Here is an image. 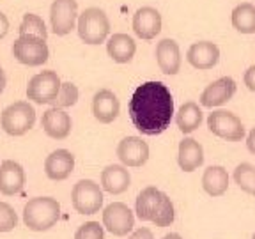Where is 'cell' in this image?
Instances as JSON below:
<instances>
[{
  "instance_id": "cell-1",
  "label": "cell",
  "mask_w": 255,
  "mask_h": 239,
  "mask_svg": "<svg viewBox=\"0 0 255 239\" xmlns=\"http://www.w3.org/2000/svg\"><path fill=\"white\" fill-rule=\"evenodd\" d=\"M174 98L161 82L138 85L129 100V117L142 135L156 136L163 133L174 117Z\"/></svg>"
},
{
  "instance_id": "cell-2",
  "label": "cell",
  "mask_w": 255,
  "mask_h": 239,
  "mask_svg": "<svg viewBox=\"0 0 255 239\" xmlns=\"http://www.w3.org/2000/svg\"><path fill=\"white\" fill-rule=\"evenodd\" d=\"M60 218V204L52 197H34L23 207V223L34 232L52 229Z\"/></svg>"
},
{
  "instance_id": "cell-3",
  "label": "cell",
  "mask_w": 255,
  "mask_h": 239,
  "mask_svg": "<svg viewBox=\"0 0 255 239\" xmlns=\"http://www.w3.org/2000/svg\"><path fill=\"white\" fill-rule=\"evenodd\" d=\"M76 30H78L80 39L85 44H101L108 39L110 34V20L107 12L100 7H87L82 14H78L76 21Z\"/></svg>"
},
{
  "instance_id": "cell-4",
  "label": "cell",
  "mask_w": 255,
  "mask_h": 239,
  "mask_svg": "<svg viewBox=\"0 0 255 239\" xmlns=\"http://www.w3.org/2000/svg\"><path fill=\"white\" fill-rule=\"evenodd\" d=\"M36 122V110L28 101H16L0 114V126L7 135L23 136Z\"/></svg>"
},
{
  "instance_id": "cell-5",
  "label": "cell",
  "mask_w": 255,
  "mask_h": 239,
  "mask_svg": "<svg viewBox=\"0 0 255 239\" xmlns=\"http://www.w3.org/2000/svg\"><path fill=\"white\" fill-rule=\"evenodd\" d=\"M60 85L62 82H60L59 75L52 69L37 73L28 80L27 100L37 105H53L60 91Z\"/></svg>"
},
{
  "instance_id": "cell-6",
  "label": "cell",
  "mask_w": 255,
  "mask_h": 239,
  "mask_svg": "<svg viewBox=\"0 0 255 239\" xmlns=\"http://www.w3.org/2000/svg\"><path fill=\"white\" fill-rule=\"evenodd\" d=\"M12 55L23 66L37 68L48 60L50 50L46 39H41L37 36H20L12 43Z\"/></svg>"
},
{
  "instance_id": "cell-7",
  "label": "cell",
  "mask_w": 255,
  "mask_h": 239,
  "mask_svg": "<svg viewBox=\"0 0 255 239\" xmlns=\"http://www.w3.org/2000/svg\"><path fill=\"white\" fill-rule=\"evenodd\" d=\"M71 202L80 215H94L103 207V190L92 179H80L71 190Z\"/></svg>"
},
{
  "instance_id": "cell-8",
  "label": "cell",
  "mask_w": 255,
  "mask_h": 239,
  "mask_svg": "<svg viewBox=\"0 0 255 239\" xmlns=\"http://www.w3.org/2000/svg\"><path fill=\"white\" fill-rule=\"evenodd\" d=\"M207 127L213 135L227 140V142H239L247 135V129H245L241 119L229 110H216L209 114Z\"/></svg>"
},
{
  "instance_id": "cell-9",
  "label": "cell",
  "mask_w": 255,
  "mask_h": 239,
  "mask_svg": "<svg viewBox=\"0 0 255 239\" xmlns=\"http://www.w3.org/2000/svg\"><path fill=\"white\" fill-rule=\"evenodd\" d=\"M78 21L76 0H53L50 5V25L55 36H68Z\"/></svg>"
},
{
  "instance_id": "cell-10",
  "label": "cell",
  "mask_w": 255,
  "mask_h": 239,
  "mask_svg": "<svg viewBox=\"0 0 255 239\" xmlns=\"http://www.w3.org/2000/svg\"><path fill=\"white\" fill-rule=\"evenodd\" d=\"M103 227L114 236L129 234L135 227V216L124 202H112L103 209Z\"/></svg>"
},
{
  "instance_id": "cell-11",
  "label": "cell",
  "mask_w": 255,
  "mask_h": 239,
  "mask_svg": "<svg viewBox=\"0 0 255 239\" xmlns=\"http://www.w3.org/2000/svg\"><path fill=\"white\" fill-rule=\"evenodd\" d=\"M133 32L140 39L151 41L161 32V14L156 7L145 5V7L136 9V12L133 14L131 21Z\"/></svg>"
},
{
  "instance_id": "cell-12",
  "label": "cell",
  "mask_w": 255,
  "mask_h": 239,
  "mask_svg": "<svg viewBox=\"0 0 255 239\" xmlns=\"http://www.w3.org/2000/svg\"><path fill=\"white\" fill-rule=\"evenodd\" d=\"M117 158L124 167H142L149 159V145L140 136H126L117 145Z\"/></svg>"
},
{
  "instance_id": "cell-13",
  "label": "cell",
  "mask_w": 255,
  "mask_h": 239,
  "mask_svg": "<svg viewBox=\"0 0 255 239\" xmlns=\"http://www.w3.org/2000/svg\"><path fill=\"white\" fill-rule=\"evenodd\" d=\"M236 94V82L231 76H222L209 84L200 94V105L206 108H215L227 103Z\"/></svg>"
},
{
  "instance_id": "cell-14",
  "label": "cell",
  "mask_w": 255,
  "mask_h": 239,
  "mask_svg": "<svg viewBox=\"0 0 255 239\" xmlns=\"http://www.w3.org/2000/svg\"><path fill=\"white\" fill-rule=\"evenodd\" d=\"M119 112L121 103L114 91L101 89L96 92L92 98V114H94L96 120H100L101 124H110L119 117Z\"/></svg>"
},
{
  "instance_id": "cell-15",
  "label": "cell",
  "mask_w": 255,
  "mask_h": 239,
  "mask_svg": "<svg viewBox=\"0 0 255 239\" xmlns=\"http://www.w3.org/2000/svg\"><path fill=\"white\" fill-rule=\"evenodd\" d=\"M75 170V156L68 149H57L44 159V174L52 181L68 179Z\"/></svg>"
},
{
  "instance_id": "cell-16",
  "label": "cell",
  "mask_w": 255,
  "mask_h": 239,
  "mask_svg": "<svg viewBox=\"0 0 255 239\" xmlns=\"http://www.w3.org/2000/svg\"><path fill=\"white\" fill-rule=\"evenodd\" d=\"M41 126H43L44 133H46L50 138L64 140V138H68L69 133H71L73 120H71V117H69V114H66V110L52 107L43 114Z\"/></svg>"
},
{
  "instance_id": "cell-17",
  "label": "cell",
  "mask_w": 255,
  "mask_h": 239,
  "mask_svg": "<svg viewBox=\"0 0 255 239\" xmlns=\"http://www.w3.org/2000/svg\"><path fill=\"white\" fill-rule=\"evenodd\" d=\"M25 186V170L14 159H5L0 163V193L11 197L20 193Z\"/></svg>"
},
{
  "instance_id": "cell-18",
  "label": "cell",
  "mask_w": 255,
  "mask_h": 239,
  "mask_svg": "<svg viewBox=\"0 0 255 239\" xmlns=\"http://www.w3.org/2000/svg\"><path fill=\"white\" fill-rule=\"evenodd\" d=\"M186 60L195 69L206 71L215 68L220 60V48L211 41H199L193 43L186 52Z\"/></svg>"
},
{
  "instance_id": "cell-19",
  "label": "cell",
  "mask_w": 255,
  "mask_h": 239,
  "mask_svg": "<svg viewBox=\"0 0 255 239\" xmlns=\"http://www.w3.org/2000/svg\"><path fill=\"white\" fill-rule=\"evenodd\" d=\"M156 62L161 73L174 76L181 69V50L179 44L170 37H165L156 44Z\"/></svg>"
},
{
  "instance_id": "cell-20",
  "label": "cell",
  "mask_w": 255,
  "mask_h": 239,
  "mask_svg": "<svg viewBox=\"0 0 255 239\" xmlns=\"http://www.w3.org/2000/svg\"><path fill=\"white\" fill-rule=\"evenodd\" d=\"M136 52V43L131 36L117 32L114 36L108 37L107 41V53L114 62L117 64H128L131 62Z\"/></svg>"
},
{
  "instance_id": "cell-21",
  "label": "cell",
  "mask_w": 255,
  "mask_h": 239,
  "mask_svg": "<svg viewBox=\"0 0 255 239\" xmlns=\"http://www.w3.org/2000/svg\"><path fill=\"white\" fill-rule=\"evenodd\" d=\"M131 184V175L124 165H108L101 172V188L112 195H121Z\"/></svg>"
},
{
  "instance_id": "cell-22",
  "label": "cell",
  "mask_w": 255,
  "mask_h": 239,
  "mask_svg": "<svg viewBox=\"0 0 255 239\" xmlns=\"http://www.w3.org/2000/svg\"><path fill=\"white\" fill-rule=\"evenodd\" d=\"M177 163L183 172H193L204 163V149L195 138H183L177 151Z\"/></svg>"
},
{
  "instance_id": "cell-23",
  "label": "cell",
  "mask_w": 255,
  "mask_h": 239,
  "mask_svg": "<svg viewBox=\"0 0 255 239\" xmlns=\"http://www.w3.org/2000/svg\"><path fill=\"white\" fill-rule=\"evenodd\" d=\"M161 195H163V191H159L154 186L143 188L138 193L135 202V213L142 222H152L159 202H161Z\"/></svg>"
},
{
  "instance_id": "cell-24",
  "label": "cell",
  "mask_w": 255,
  "mask_h": 239,
  "mask_svg": "<svg viewBox=\"0 0 255 239\" xmlns=\"http://www.w3.org/2000/svg\"><path fill=\"white\" fill-rule=\"evenodd\" d=\"M202 188L207 195L222 197L229 190V174L220 165H211L204 170L202 175Z\"/></svg>"
},
{
  "instance_id": "cell-25",
  "label": "cell",
  "mask_w": 255,
  "mask_h": 239,
  "mask_svg": "<svg viewBox=\"0 0 255 239\" xmlns=\"http://www.w3.org/2000/svg\"><path fill=\"white\" fill-rule=\"evenodd\" d=\"M202 110L195 101H186L175 114V124L184 135H190L202 124Z\"/></svg>"
},
{
  "instance_id": "cell-26",
  "label": "cell",
  "mask_w": 255,
  "mask_h": 239,
  "mask_svg": "<svg viewBox=\"0 0 255 239\" xmlns=\"http://www.w3.org/2000/svg\"><path fill=\"white\" fill-rule=\"evenodd\" d=\"M231 23L241 34H255V5L250 2L236 5L232 9Z\"/></svg>"
},
{
  "instance_id": "cell-27",
  "label": "cell",
  "mask_w": 255,
  "mask_h": 239,
  "mask_svg": "<svg viewBox=\"0 0 255 239\" xmlns=\"http://www.w3.org/2000/svg\"><path fill=\"white\" fill-rule=\"evenodd\" d=\"M20 36H37L41 39H46L48 37V28L44 25L43 18L34 12H27L23 14V20L20 23Z\"/></svg>"
},
{
  "instance_id": "cell-28",
  "label": "cell",
  "mask_w": 255,
  "mask_h": 239,
  "mask_svg": "<svg viewBox=\"0 0 255 239\" xmlns=\"http://www.w3.org/2000/svg\"><path fill=\"white\" fill-rule=\"evenodd\" d=\"M234 177L236 184H238L245 193L255 197V167L250 163H241L234 168Z\"/></svg>"
},
{
  "instance_id": "cell-29",
  "label": "cell",
  "mask_w": 255,
  "mask_h": 239,
  "mask_svg": "<svg viewBox=\"0 0 255 239\" xmlns=\"http://www.w3.org/2000/svg\"><path fill=\"white\" fill-rule=\"evenodd\" d=\"M175 218V211H174V204L172 200L168 199L167 193L161 195V202H159L158 211H156L154 218H152V223H154L156 227H168L174 223Z\"/></svg>"
},
{
  "instance_id": "cell-30",
  "label": "cell",
  "mask_w": 255,
  "mask_h": 239,
  "mask_svg": "<svg viewBox=\"0 0 255 239\" xmlns=\"http://www.w3.org/2000/svg\"><path fill=\"white\" fill-rule=\"evenodd\" d=\"M76 101H78V87L75 84H71V82H64L60 85V91L57 94L55 101H53V107L64 110V108H69L73 105H76Z\"/></svg>"
},
{
  "instance_id": "cell-31",
  "label": "cell",
  "mask_w": 255,
  "mask_h": 239,
  "mask_svg": "<svg viewBox=\"0 0 255 239\" xmlns=\"http://www.w3.org/2000/svg\"><path fill=\"white\" fill-rule=\"evenodd\" d=\"M18 225V215L7 202H0V232H11Z\"/></svg>"
},
{
  "instance_id": "cell-32",
  "label": "cell",
  "mask_w": 255,
  "mask_h": 239,
  "mask_svg": "<svg viewBox=\"0 0 255 239\" xmlns=\"http://www.w3.org/2000/svg\"><path fill=\"white\" fill-rule=\"evenodd\" d=\"M75 239H105V229L98 222H87L78 227Z\"/></svg>"
},
{
  "instance_id": "cell-33",
  "label": "cell",
  "mask_w": 255,
  "mask_h": 239,
  "mask_svg": "<svg viewBox=\"0 0 255 239\" xmlns=\"http://www.w3.org/2000/svg\"><path fill=\"white\" fill-rule=\"evenodd\" d=\"M243 80H245V85H247L248 91L255 92V66H250V68L245 71Z\"/></svg>"
},
{
  "instance_id": "cell-34",
  "label": "cell",
  "mask_w": 255,
  "mask_h": 239,
  "mask_svg": "<svg viewBox=\"0 0 255 239\" xmlns=\"http://www.w3.org/2000/svg\"><path fill=\"white\" fill-rule=\"evenodd\" d=\"M128 239H154V236H152L151 229L140 227V229H136V231L133 232V234L129 236Z\"/></svg>"
},
{
  "instance_id": "cell-35",
  "label": "cell",
  "mask_w": 255,
  "mask_h": 239,
  "mask_svg": "<svg viewBox=\"0 0 255 239\" xmlns=\"http://www.w3.org/2000/svg\"><path fill=\"white\" fill-rule=\"evenodd\" d=\"M9 32V20L4 12H0V39H4Z\"/></svg>"
},
{
  "instance_id": "cell-36",
  "label": "cell",
  "mask_w": 255,
  "mask_h": 239,
  "mask_svg": "<svg viewBox=\"0 0 255 239\" xmlns=\"http://www.w3.org/2000/svg\"><path fill=\"white\" fill-rule=\"evenodd\" d=\"M247 147L252 154H255V127L248 133V136H247Z\"/></svg>"
},
{
  "instance_id": "cell-37",
  "label": "cell",
  "mask_w": 255,
  "mask_h": 239,
  "mask_svg": "<svg viewBox=\"0 0 255 239\" xmlns=\"http://www.w3.org/2000/svg\"><path fill=\"white\" fill-rule=\"evenodd\" d=\"M5 73H4V69H2V66H0V94L4 92V89H5Z\"/></svg>"
},
{
  "instance_id": "cell-38",
  "label": "cell",
  "mask_w": 255,
  "mask_h": 239,
  "mask_svg": "<svg viewBox=\"0 0 255 239\" xmlns=\"http://www.w3.org/2000/svg\"><path fill=\"white\" fill-rule=\"evenodd\" d=\"M163 239H183V238L179 234H175V232H170V234L163 236Z\"/></svg>"
},
{
  "instance_id": "cell-39",
  "label": "cell",
  "mask_w": 255,
  "mask_h": 239,
  "mask_svg": "<svg viewBox=\"0 0 255 239\" xmlns=\"http://www.w3.org/2000/svg\"><path fill=\"white\" fill-rule=\"evenodd\" d=\"M252 239H255V234H254V238H252Z\"/></svg>"
}]
</instances>
